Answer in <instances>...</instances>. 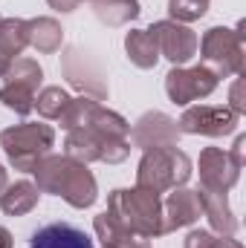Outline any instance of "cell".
<instances>
[{
    "label": "cell",
    "instance_id": "6da1fadb",
    "mask_svg": "<svg viewBox=\"0 0 246 248\" xmlns=\"http://www.w3.org/2000/svg\"><path fill=\"white\" fill-rule=\"evenodd\" d=\"M35 185L41 193H55L61 196L67 205L84 211L99 199V185L96 176L87 170V165H78L67 156H53L47 153L38 165H35Z\"/></svg>",
    "mask_w": 246,
    "mask_h": 248
},
{
    "label": "cell",
    "instance_id": "7a4b0ae2",
    "mask_svg": "<svg viewBox=\"0 0 246 248\" xmlns=\"http://www.w3.org/2000/svg\"><path fill=\"white\" fill-rule=\"evenodd\" d=\"M107 214L127 231L154 240L162 237V199L159 193L142 190V187H116L107 196Z\"/></svg>",
    "mask_w": 246,
    "mask_h": 248
},
{
    "label": "cell",
    "instance_id": "3957f363",
    "mask_svg": "<svg viewBox=\"0 0 246 248\" xmlns=\"http://www.w3.org/2000/svg\"><path fill=\"white\" fill-rule=\"evenodd\" d=\"M188 179H191V159L177 144L145 150V156L136 168V187L151 190V193H165V190L183 187Z\"/></svg>",
    "mask_w": 246,
    "mask_h": 248
},
{
    "label": "cell",
    "instance_id": "277c9868",
    "mask_svg": "<svg viewBox=\"0 0 246 248\" xmlns=\"http://www.w3.org/2000/svg\"><path fill=\"white\" fill-rule=\"evenodd\" d=\"M53 144H55V130L50 124L26 122L6 127L0 133V147L9 159V165L23 173H32L35 165L53 150Z\"/></svg>",
    "mask_w": 246,
    "mask_h": 248
},
{
    "label": "cell",
    "instance_id": "5b68a950",
    "mask_svg": "<svg viewBox=\"0 0 246 248\" xmlns=\"http://www.w3.org/2000/svg\"><path fill=\"white\" fill-rule=\"evenodd\" d=\"M200 55H203V66L220 81V78H235L244 75V23L238 29L229 26H211L203 41L197 44Z\"/></svg>",
    "mask_w": 246,
    "mask_h": 248
},
{
    "label": "cell",
    "instance_id": "8992f818",
    "mask_svg": "<svg viewBox=\"0 0 246 248\" xmlns=\"http://www.w3.org/2000/svg\"><path fill=\"white\" fill-rule=\"evenodd\" d=\"M151 38L157 41L159 58H168L174 66H183L197 55V32L188 23H177V20H157L148 26Z\"/></svg>",
    "mask_w": 246,
    "mask_h": 248
},
{
    "label": "cell",
    "instance_id": "52a82bcc",
    "mask_svg": "<svg viewBox=\"0 0 246 248\" xmlns=\"http://www.w3.org/2000/svg\"><path fill=\"white\" fill-rule=\"evenodd\" d=\"M217 90V78L200 63V66H174L165 75V93L177 107H188Z\"/></svg>",
    "mask_w": 246,
    "mask_h": 248
},
{
    "label": "cell",
    "instance_id": "ba28073f",
    "mask_svg": "<svg viewBox=\"0 0 246 248\" xmlns=\"http://www.w3.org/2000/svg\"><path fill=\"white\" fill-rule=\"evenodd\" d=\"M61 72L81 95H87L93 101H105L107 98V81H105L102 69L96 66V61L87 52H81L75 46L67 49L61 58Z\"/></svg>",
    "mask_w": 246,
    "mask_h": 248
},
{
    "label": "cell",
    "instance_id": "9c48e42d",
    "mask_svg": "<svg viewBox=\"0 0 246 248\" xmlns=\"http://www.w3.org/2000/svg\"><path fill=\"white\" fill-rule=\"evenodd\" d=\"M238 119L229 107H211V104H197V107H188L183 116H180V133L188 136H211V139H220V136H229L238 130Z\"/></svg>",
    "mask_w": 246,
    "mask_h": 248
},
{
    "label": "cell",
    "instance_id": "30bf717a",
    "mask_svg": "<svg viewBox=\"0 0 246 248\" xmlns=\"http://www.w3.org/2000/svg\"><path fill=\"white\" fill-rule=\"evenodd\" d=\"M197 168H200V187H209V190L229 193L232 187L238 185V179H241V168L220 147H206L200 153Z\"/></svg>",
    "mask_w": 246,
    "mask_h": 248
},
{
    "label": "cell",
    "instance_id": "8fae6325",
    "mask_svg": "<svg viewBox=\"0 0 246 248\" xmlns=\"http://www.w3.org/2000/svg\"><path fill=\"white\" fill-rule=\"evenodd\" d=\"M180 127L171 116L154 110V113H145L139 116L133 124V144L142 147V150H151V147H171L180 141Z\"/></svg>",
    "mask_w": 246,
    "mask_h": 248
},
{
    "label": "cell",
    "instance_id": "7c38bea8",
    "mask_svg": "<svg viewBox=\"0 0 246 248\" xmlns=\"http://www.w3.org/2000/svg\"><path fill=\"white\" fill-rule=\"evenodd\" d=\"M200 214H203V208H200L197 190L174 187L168 193V199L162 202V228H165V234H171L177 228H188L200 219Z\"/></svg>",
    "mask_w": 246,
    "mask_h": 248
},
{
    "label": "cell",
    "instance_id": "4fadbf2b",
    "mask_svg": "<svg viewBox=\"0 0 246 248\" xmlns=\"http://www.w3.org/2000/svg\"><path fill=\"white\" fill-rule=\"evenodd\" d=\"M197 199H200L203 217L209 219V225H211V231L217 237H235L238 234V219H235V214L229 208L226 193L209 190V187H197Z\"/></svg>",
    "mask_w": 246,
    "mask_h": 248
},
{
    "label": "cell",
    "instance_id": "5bb4252c",
    "mask_svg": "<svg viewBox=\"0 0 246 248\" xmlns=\"http://www.w3.org/2000/svg\"><path fill=\"white\" fill-rule=\"evenodd\" d=\"M29 248H93V240L70 222H50L32 234Z\"/></svg>",
    "mask_w": 246,
    "mask_h": 248
},
{
    "label": "cell",
    "instance_id": "9a60e30c",
    "mask_svg": "<svg viewBox=\"0 0 246 248\" xmlns=\"http://www.w3.org/2000/svg\"><path fill=\"white\" fill-rule=\"evenodd\" d=\"M93 231H96V237L102 240L105 248H151V243H148L145 237H139V234L122 228L107 211L93 219Z\"/></svg>",
    "mask_w": 246,
    "mask_h": 248
},
{
    "label": "cell",
    "instance_id": "2e32d148",
    "mask_svg": "<svg viewBox=\"0 0 246 248\" xmlns=\"http://www.w3.org/2000/svg\"><path fill=\"white\" fill-rule=\"evenodd\" d=\"M26 41L35 52L53 55L61 49L64 29L55 17H32V20H26Z\"/></svg>",
    "mask_w": 246,
    "mask_h": 248
},
{
    "label": "cell",
    "instance_id": "e0dca14e",
    "mask_svg": "<svg viewBox=\"0 0 246 248\" xmlns=\"http://www.w3.org/2000/svg\"><path fill=\"white\" fill-rule=\"evenodd\" d=\"M38 199H41L38 185L29 179H20L15 185H6V190L0 193V208L9 217H26L38 208Z\"/></svg>",
    "mask_w": 246,
    "mask_h": 248
},
{
    "label": "cell",
    "instance_id": "ac0fdd59",
    "mask_svg": "<svg viewBox=\"0 0 246 248\" xmlns=\"http://www.w3.org/2000/svg\"><path fill=\"white\" fill-rule=\"evenodd\" d=\"M124 52H127V61L139 69H154L159 61L157 41L151 38L148 29H130L124 35Z\"/></svg>",
    "mask_w": 246,
    "mask_h": 248
},
{
    "label": "cell",
    "instance_id": "d6986e66",
    "mask_svg": "<svg viewBox=\"0 0 246 248\" xmlns=\"http://www.w3.org/2000/svg\"><path fill=\"white\" fill-rule=\"evenodd\" d=\"M64 156L72 159V162H78V165L99 162V136L90 127L70 130L67 133V141H64Z\"/></svg>",
    "mask_w": 246,
    "mask_h": 248
},
{
    "label": "cell",
    "instance_id": "ffe728a7",
    "mask_svg": "<svg viewBox=\"0 0 246 248\" xmlns=\"http://www.w3.org/2000/svg\"><path fill=\"white\" fill-rule=\"evenodd\" d=\"M93 12L105 26H124L139 17V0H93Z\"/></svg>",
    "mask_w": 246,
    "mask_h": 248
},
{
    "label": "cell",
    "instance_id": "44dd1931",
    "mask_svg": "<svg viewBox=\"0 0 246 248\" xmlns=\"http://www.w3.org/2000/svg\"><path fill=\"white\" fill-rule=\"evenodd\" d=\"M26 46H29V41H26V20H20V17H0V55L15 61Z\"/></svg>",
    "mask_w": 246,
    "mask_h": 248
},
{
    "label": "cell",
    "instance_id": "7402d4cb",
    "mask_svg": "<svg viewBox=\"0 0 246 248\" xmlns=\"http://www.w3.org/2000/svg\"><path fill=\"white\" fill-rule=\"evenodd\" d=\"M0 104L6 110H12L15 116H29L35 110V90L26 84H15V81H3L0 87Z\"/></svg>",
    "mask_w": 246,
    "mask_h": 248
},
{
    "label": "cell",
    "instance_id": "603a6c76",
    "mask_svg": "<svg viewBox=\"0 0 246 248\" xmlns=\"http://www.w3.org/2000/svg\"><path fill=\"white\" fill-rule=\"evenodd\" d=\"M99 139H127V133H130V124L124 122L119 113H113V110H105L102 104L96 107V113H93V119L87 124Z\"/></svg>",
    "mask_w": 246,
    "mask_h": 248
},
{
    "label": "cell",
    "instance_id": "cb8c5ba5",
    "mask_svg": "<svg viewBox=\"0 0 246 248\" xmlns=\"http://www.w3.org/2000/svg\"><path fill=\"white\" fill-rule=\"evenodd\" d=\"M96 107H99V101H93V98H87V95L70 98V104L64 107V113L58 116V122H61V127L67 130V133H70V130H81V127L90 124Z\"/></svg>",
    "mask_w": 246,
    "mask_h": 248
},
{
    "label": "cell",
    "instance_id": "d4e9b609",
    "mask_svg": "<svg viewBox=\"0 0 246 248\" xmlns=\"http://www.w3.org/2000/svg\"><path fill=\"white\" fill-rule=\"evenodd\" d=\"M0 78L15 81V84H26V87H32L38 93V87L44 81V69H41V63L32 61V58H15V61L6 66V72Z\"/></svg>",
    "mask_w": 246,
    "mask_h": 248
},
{
    "label": "cell",
    "instance_id": "484cf974",
    "mask_svg": "<svg viewBox=\"0 0 246 248\" xmlns=\"http://www.w3.org/2000/svg\"><path fill=\"white\" fill-rule=\"evenodd\" d=\"M67 104H70V95H67V90H61V87H44L35 95L38 116H44V119H58Z\"/></svg>",
    "mask_w": 246,
    "mask_h": 248
},
{
    "label": "cell",
    "instance_id": "4316f807",
    "mask_svg": "<svg viewBox=\"0 0 246 248\" xmlns=\"http://www.w3.org/2000/svg\"><path fill=\"white\" fill-rule=\"evenodd\" d=\"M209 12V0H168V15L177 23H194Z\"/></svg>",
    "mask_w": 246,
    "mask_h": 248
},
{
    "label": "cell",
    "instance_id": "83f0119b",
    "mask_svg": "<svg viewBox=\"0 0 246 248\" xmlns=\"http://www.w3.org/2000/svg\"><path fill=\"white\" fill-rule=\"evenodd\" d=\"M185 248H241V243L232 240V237H217L214 231L194 228V231H188V237H185Z\"/></svg>",
    "mask_w": 246,
    "mask_h": 248
},
{
    "label": "cell",
    "instance_id": "f1b7e54d",
    "mask_svg": "<svg viewBox=\"0 0 246 248\" xmlns=\"http://www.w3.org/2000/svg\"><path fill=\"white\" fill-rule=\"evenodd\" d=\"M127 156H130V141L127 139H99V162L122 165Z\"/></svg>",
    "mask_w": 246,
    "mask_h": 248
},
{
    "label": "cell",
    "instance_id": "f546056e",
    "mask_svg": "<svg viewBox=\"0 0 246 248\" xmlns=\"http://www.w3.org/2000/svg\"><path fill=\"white\" fill-rule=\"evenodd\" d=\"M246 81L238 75L235 78V84H232V90H229V110L235 113V116H244L246 113Z\"/></svg>",
    "mask_w": 246,
    "mask_h": 248
},
{
    "label": "cell",
    "instance_id": "4dcf8cb0",
    "mask_svg": "<svg viewBox=\"0 0 246 248\" xmlns=\"http://www.w3.org/2000/svg\"><path fill=\"white\" fill-rule=\"evenodd\" d=\"M244 147H246V136H238V139H235V147H232V153H229L238 168H244Z\"/></svg>",
    "mask_w": 246,
    "mask_h": 248
},
{
    "label": "cell",
    "instance_id": "1f68e13d",
    "mask_svg": "<svg viewBox=\"0 0 246 248\" xmlns=\"http://www.w3.org/2000/svg\"><path fill=\"white\" fill-rule=\"evenodd\" d=\"M47 3H50L55 12H64V15H67V12H75L81 0H47Z\"/></svg>",
    "mask_w": 246,
    "mask_h": 248
},
{
    "label": "cell",
    "instance_id": "d6a6232c",
    "mask_svg": "<svg viewBox=\"0 0 246 248\" xmlns=\"http://www.w3.org/2000/svg\"><path fill=\"white\" fill-rule=\"evenodd\" d=\"M12 243H15V240H12V234L0 225V248H12Z\"/></svg>",
    "mask_w": 246,
    "mask_h": 248
},
{
    "label": "cell",
    "instance_id": "836d02e7",
    "mask_svg": "<svg viewBox=\"0 0 246 248\" xmlns=\"http://www.w3.org/2000/svg\"><path fill=\"white\" fill-rule=\"evenodd\" d=\"M6 185H9V173H6V168L0 165V193L6 190Z\"/></svg>",
    "mask_w": 246,
    "mask_h": 248
}]
</instances>
